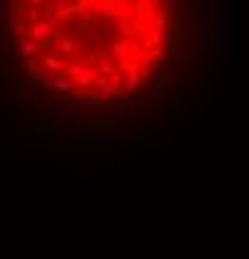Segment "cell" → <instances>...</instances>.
I'll return each instance as SVG.
<instances>
[{
    "label": "cell",
    "instance_id": "1",
    "mask_svg": "<svg viewBox=\"0 0 249 259\" xmlns=\"http://www.w3.org/2000/svg\"><path fill=\"white\" fill-rule=\"evenodd\" d=\"M217 18V0H0V48L40 112L122 130L204 88Z\"/></svg>",
    "mask_w": 249,
    "mask_h": 259
}]
</instances>
